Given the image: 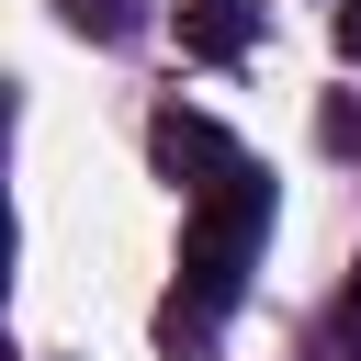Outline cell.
I'll use <instances>...</instances> for the list:
<instances>
[{"label":"cell","mask_w":361,"mask_h":361,"mask_svg":"<svg viewBox=\"0 0 361 361\" xmlns=\"http://www.w3.org/2000/svg\"><path fill=\"white\" fill-rule=\"evenodd\" d=\"M147 147H158V169H169L180 192H214V180L237 169V147H226V135H214L203 113H180V102H169V113L147 124Z\"/></svg>","instance_id":"obj_2"},{"label":"cell","mask_w":361,"mask_h":361,"mask_svg":"<svg viewBox=\"0 0 361 361\" xmlns=\"http://www.w3.org/2000/svg\"><path fill=\"white\" fill-rule=\"evenodd\" d=\"M338 56L361 68V0H338Z\"/></svg>","instance_id":"obj_6"},{"label":"cell","mask_w":361,"mask_h":361,"mask_svg":"<svg viewBox=\"0 0 361 361\" xmlns=\"http://www.w3.org/2000/svg\"><path fill=\"white\" fill-rule=\"evenodd\" d=\"M259 237H271V169L237 158V169H226L214 192H192V214H180V293L158 305V350H169V361H203V350H214L226 305L248 293Z\"/></svg>","instance_id":"obj_1"},{"label":"cell","mask_w":361,"mask_h":361,"mask_svg":"<svg viewBox=\"0 0 361 361\" xmlns=\"http://www.w3.org/2000/svg\"><path fill=\"white\" fill-rule=\"evenodd\" d=\"M68 11V34H90V45H124V34H147V0H56Z\"/></svg>","instance_id":"obj_4"},{"label":"cell","mask_w":361,"mask_h":361,"mask_svg":"<svg viewBox=\"0 0 361 361\" xmlns=\"http://www.w3.org/2000/svg\"><path fill=\"white\" fill-rule=\"evenodd\" d=\"M338 350L361 361V259H350V282H338Z\"/></svg>","instance_id":"obj_5"},{"label":"cell","mask_w":361,"mask_h":361,"mask_svg":"<svg viewBox=\"0 0 361 361\" xmlns=\"http://www.w3.org/2000/svg\"><path fill=\"white\" fill-rule=\"evenodd\" d=\"M180 45L214 56V68L248 56V45H259V0H180Z\"/></svg>","instance_id":"obj_3"}]
</instances>
